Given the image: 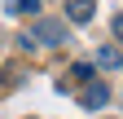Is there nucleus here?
Segmentation results:
<instances>
[{
  "mask_svg": "<svg viewBox=\"0 0 123 119\" xmlns=\"http://www.w3.org/2000/svg\"><path fill=\"white\" fill-rule=\"evenodd\" d=\"M31 44H66V18H40L22 35V49H31Z\"/></svg>",
  "mask_w": 123,
  "mask_h": 119,
  "instance_id": "1",
  "label": "nucleus"
},
{
  "mask_svg": "<svg viewBox=\"0 0 123 119\" xmlns=\"http://www.w3.org/2000/svg\"><path fill=\"white\" fill-rule=\"evenodd\" d=\"M70 79H75V84H88V79H97V75H92L88 62H75V66H70Z\"/></svg>",
  "mask_w": 123,
  "mask_h": 119,
  "instance_id": "5",
  "label": "nucleus"
},
{
  "mask_svg": "<svg viewBox=\"0 0 123 119\" xmlns=\"http://www.w3.org/2000/svg\"><path fill=\"white\" fill-rule=\"evenodd\" d=\"M79 101H84V110H101L105 101H110L105 79H88V84H84V93H79Z\"/></svg>",
  "mask_w": 123,
  "mask_h": 119,
  "instance_id": "2",
  "label": "nucleus"
},
{
  "mask_svg": "<svg viewBox=\"0 0 123 119\" xmlns=\"http://www.w3.org/2000/svg\"><path fill=\"white\" fill-rule=\"evenodd\" d=\"M110 26H114V35H119V44H123V13H119V18H114Z\"/></svg>",
  "mask_w": 123,
  "mask_h": 119,
  "instance_id": "7",
  "label": "nucleus"
},
{
  "mask_svg": "<svg viewBox=\"0 0 123 119\" xmlns=\"http://www.w3.org/2000/svg\"><path fill=\"white\" fill-rule=\"evenodd\" d=\"M97 66H101V71H119V66H123L119 44H105V49H97Z\"/></svg>",
  "mask_w": 123,
  "mask_h": 119,
  "instance_id": "3",
  "label": "nucleus"
},
{
  "mask_svg": "<svg viewBox=\"0 0 123 119\" xmlns=\"http://www.w3.org/2000/svg\"><path fill=\"white\" fill-rule=\"evenodd\" d=\"M70 22H92V0H66Z\"/></svg>",
  "mask_w": 123,
  "mask_h": 119,
  "instance_id": "4",
  "label": "nucleus"
},
{
  "mask_svg": "<svg viewBox=\"0 0 123 119\" xmlns=\"http://www.w3.org/2000/svg\"><path fill=\"white\" fill-rule=\"evenodd\" d=\"M40 9V0H13L9 5V13H35Z\"/></svg>",
  "mask_w": 123,
  "mask_h": 119,
  "instance_id": "6",
  "label": "nucleus"
}]
</instances>
